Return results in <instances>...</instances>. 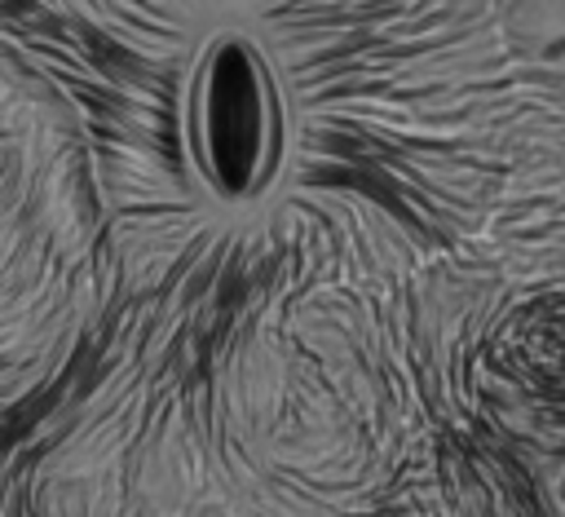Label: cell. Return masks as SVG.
<instances>
[{
    "instance_id": "6da1fadb",
    "label": "cell",
    "mask_w": 565,
    "mask_h": 517,
    "mask_svg": "<svg viewBox=\"0 0 565 517\" xmlns=\"http://www.w3.org/2000/svg\"><path fill=\"white\" fill-rule=\"evenodd\" d=\"M181 155L190 186L221 217L256 212L291 155L287 80L269 44L243 27H212L181 84Z\"/></svg>"
},
{
    "instance_id": "7a4b0ae2",
    "label": "cell",
    "mask_w": 565,
    "mask_h": 517,
    "mask_svg": "<svg viewBox=\"0 0 565 517\" xmlns=\"http://www.w3.org/2000/svg\"><path fill=\"white\" fill-rule=\"evenodd\" d=\"M543 495H547L552 517H565V455L547 468V477H543Z\"/></svg>"
}]
</instances>
